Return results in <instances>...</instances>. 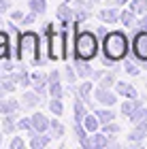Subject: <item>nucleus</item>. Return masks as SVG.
Instances as JSON below:
<instances>
[{
	"label": "nucleus",
	"instance_id": "obj_13",
	"mask_svg": "<svg viewBox=\"0 0 147 149\" xmlns=\"http://www.w3.org/2000/svg\"><path fill=\"white\" fill-rule=\"evenodd\" d=\"M147 139V121H141V124H134L132 132H128V143H141V141Z\"/></svg>",
	"mask_w": 147,
	"mask_h": 149
},
{
	"label": "nucleus",
	"instance_id": "obj_28",
	"mask_svg": "<svg viewBox=\"0 0 147 149\" xmlns=\"http://www.w3.org/2000/svg\"><path fill=\"white\" fill-rule=\"evenodd\" d=\"M128 119H130V124H132V126H134V124H141V121H147V107L141 104V107H139V109L132 113Z\"/></svg>",
	"mask_w": 147,
	"mask_h": 149
},
{
	"label": "nucleus",
	"instance_id": "obj_6",
	"mask_svg": "<svg viewBox=\"0 0 147 149\" xmlns=\"http://www.w3.org/2000/svg\"><path fill=\"white\" fill-rule=\"evenodd\" d=\"M56 17L64 28L75 24V9H70V2H64L62 0V4H58V9H56Z\"/></svg>",
	"mask_w": 147,
	"mask_h": 149
},
{
	"label": "nucleus",
	"instance_id": "obj_12",
	"mask_svg": "<svg viewBox=\"0 0 147 149\" xmlns=\"http://www.w3.org/2000/svg\"><path fill=\"white\" fill-rule=\"evenodd\" d=\"M72 92H75V96L85 100V104L90 107L92 104V98H94V96H92V92H94V81H83V83L79 85L77 90H72Z\"/></svg>",
	"mask_w": 147,
	"mask_h": 149
},
{
	"label": "nucleus",
	"instance_id": "obj_49",
	"mask_svg": "<svg viewBox=\"0 0 147 149\" xmlns=\"http://www.w3.org/2000/svg\"><path fill=\"white\" fill-rule=\"evenodd\" d=\"M102 74H105V70H94V72H92V79L100 81V79H102Z\"/></svg>",
	"mask_w": 147,
	"mask_h": 149
},
{
	"label": "nucleus",
	"instance_id": "obj_31",
	"mask_svg": "<svg viewBox=\"0 0 147 149\" xmlns=\"http://www.w3.org/2000/svg\"><path fill=\"white\" fill-rule=\"evenodd\" d=\"M90 9L88 6H77L75 9V24H83V22H88L90 19Z\"/></svg>",
	"mask_w": 147,
	"mask_h": 149
},
{
	"label": "nucleus",
	"instance_id": "obj_34",
	"mask_svg": "<svg viewBox=\"0 0 147 149\" xmlns=\"http://www.w3.org/2000/svg\"><path fill=\"white\" fill-rule=\"evenodd\" d=\"M77 77H79V74H77V70L72 68L70 64H66V66H64V79H66V83L75 85V83H77Z\"/></svg>",
	"mask_w": 147,
	"mask_h": 149
},
{
	"label": "nucleus",
	"instance_id": "obj_33",
	"mask_svg": "<svg viewBox=\"0 0 147 149\" xmlns=\"http://www.w3.org/2000/svg\"><path fill=\"white\" fill-rule=\"evenodd\" d=\"M49 98H62L64 96V87H62V81L58 83H49Z\"/></svg>",
	"mask_w": 147,
	"mask_h": 149
},
{
	"label": "nucleus",
	"instance_id": "obj_30",
	"mask_svg": "<svg viewBox=\"0 0 147 149\" xmlns=\"http://www.w3.org/2000/svg\"><path fill=\"white\" fill-rule=\"evenodd\" d=\"M49 111L51 115H64V102H62V98H51L49 100Z\"/></svg>",
	"mask_w": 147,
	"mask_h": 149
},
{
	"label": "nucleus",
	"instance_id": "obj_46",
	"mask_svg": "<svg viewBox=\"0 0 147 149\" xmlns=\"http://www.w3.org/2000/svg\"><path fill=\"white\" fill-rule=\"evenodd\" d=\"M53 32H56V30H53V24H47V26L43 28V36L47 38V36H51V34H53Z\"/></svg>",
	"mask_w": 147,
	"mask_h": 149
},
{
	"label": "nucleus",
	"instance_id": "obj_44",
	"mask_svg": "<svg viewBox=\"0 0 147 149\" xmlns=\"http://www.w3.org/2000/svg\"><path fill=\"white\" fill-rule=\"evenodd\" d=\"M24 15H26L24 11H13V13H11L9 17L13 19V22H22V19H24Z\"/></svg>",
	"mask_w": 147,
	"mask_h": 149
},
{
	"label": "nucleus",
	"instance_id": "obj_48",
	"mask_svg": "<svg viewBox=\"0 0 147 149\" xmlns=\"http://www.w3.org/2000/svg\"><path fill=\"white\" fill-rule=\"evenodd\" d=\"M9 11V0H0V15Z\"/></svg>",
	"mask_w": 147,
	"mask_h": 149
},
{
	"label": "nucleus",
	"instance_id": "obj_14",
	"mask_svg": "<svg viewBox=\"0 0 147 149\" xmlns=\"http://www.w3.org/2000/svg\"><path fill=\"white\" fill-rule=\"evenodd\" d=\"M30 117H32V126H34L36 132H49L51 119L47 117V115H43V113H32Z\"/></svg>",
	"mask_w": 147,
	"mask_h": 149
},
{
	"label": "nucleus",
	"instance_id": "obj_23",
	"mask_svg": "<svg viewBox=\"0 0 147 149\" xmlns=\"http://www.w3.org/2000/svg\"><path fill=\"white\" fill-rule=\"evenodd\" d=\"M83 126H85V130H88L90 134H94V132H98V128L102 124H100V119L96 117V113H88L85 119H83Z\"/></svg>",
	"mask_w": 147,
	"mask_h": 149
},
{
	"label": "nucleus",
	"instance_id": "obj_52",
	"mask_svg": "<svg viewBox=\"0 0 147 149\" xmlns=\"http://www.w3.org/2000/svg\"><path fill=\"white\" fill-rule=\"evenodd\" d=\"M2 77H4V70H0V81H2Z\"/></svg>",
	"mask_w": 147,
	"mask_h": 149
},
{
	"label": "nucleus",
	"instance_id": "obj_9",
	"mask_svg": "<svg viewBox=\"0 0 147 149\" xmlns=\"http://www.w3.org/2000/svg\"><path fill=\"white\" fill-rule=\"evenodd\" d=\"M96 17H98L102 24H111V26H113V24L119 22V9H117L115 4H113V6H107V9H100V11L96 13Z\"/></svg>",
	"mask_w": 147,
	"mask_h": 149
},
{
	"label": "nucleus",
	"instance_id": "obj_1",
	"mask_svg": "<svg viewBox=\"0 0 147 149\" xmlns=\"http://www.w3.org/2000/svg\"><path fill=\"white\" fill-rule=\"evenodd\" d=\"M100 49H102V53H105V64L119 62V60H124L126 56H128L130 40H128V36H126L124 32L111 30V32H107V34L102 36V45H100Z\"/></svg>",
	"mask_w": 147,
	"mask_h": 149
},
{
	"label": "nucleus",
	"instance_id": "obj_16",
	"mask_svg": "<svg viewBox=\"0 0 147 149\" xmlns=\"http://www.w3.org/2000/svg\"><path fill=\"white\" fill-rule=\"evenodd\" d=\"M115 92H117V96H122V98H139V92L130 83H126V81H117Z\"/></svg>",
	"mask_w": 147,
	"mask_h": 149
},
{
	"label": "nucleus",
	"instance_id": "obj_38",
	"mask_svg": "<svg viewBox=\"0 0 147 149\" xmlns=\"http://www.w3.org/2000/svg\"><path fill=\"white\" fill-rule=\"evenodd\" d=\"M36 17H38V15H36V13H32V11H30V13H28V15H24V19H22V22H19V24H22V26H24V28H26V26H32V24H34V22H36Z\"/></svg>",
	"mask_w": 147,
	"mask_h": 149
},
{
	"label": "nucleus",
	"instance_id": "obj_3",
	"mask_svg": "<svg viewBox=\"0 0 147 149\" xmlns=\"http://www.w3.org/2000/svg\"><path fill=\"white\" fill-rule=\"evenodd\" d=\"M41 38L36 32H22L17 38V60L30 66L41 64Z\"/></svg>",
	"mask_w": 147,
	"mask_h": 149
},
{
	"label": "nucleus",
	"instance_id": "obj_20",
	"mask_svg": "<svg viewBox=\"0 0 147 149\" xmlns=\"http://www.w3.org/2000/svg\"><path fill=\"white\" fill-rule=\"evenodd\" d=\"M119 22H122L128 30H132L137 26V13L132 11V9H124V11H119Z\"/></svg>",
	"mask_w": 147,
	"mask_h": 149
},
{
	"label": "nucleus",
	"instance_id": "obj_17",
	"mask_svg": "<svg viewBox=\"0 0 147 149\" xmlns=\"http://www.w3.org/2000/svg\"><path fill=\"white\" fill-rule=\"evenodd\" d=\"M17 119H19V113L2 115V132H6V134L17 132Z\"/></svg>",
	"mask_w": 147,
	"mask_h": 149
},
{
	"label": "nucleus",
	"instance_id": "obj_40",
	"mask_svg": "<svg viewBox=\"0 0 147 149\" xmlns=\"http://www.w3.org/2000/svg\"><path fill=\"white\" fill-rule=\"evenodd\" d=\"M134 32H141V30H147V15H143L141 19H137V26L132 28Z\"/></svg>",
	"mask_w": 147,
	"mask_h": 149
},
{
	"label": "nucleus",
	"instance_id": "obj_27",
	"mask_svg": "<svg viewBox=\"0 0 147 149\" xmlns=\"http://www.w3.org/2000/svg\"><path fill=\"white\" fill-rule=\"evenodd\" d=\"M96 117L100 119V124H109V121H115V113L113 109H96Z\"/></svg>",
	"mask_w": 147,
	"mask_h": 149
},
{
	"label": "nucleus",
	"instance_id": "obj_29",
	"mask_svg": "<svg viewBox=\"0 0 147 149\" xmlns=\"http://www.w3.org/2000/svg\"><path fill=\"white\" fill-rule=\"evenodd\" d=\"M128 9H132L137 15H147V0H130Z\"/></svg>",
	"mask_w": 147,
	"mask_h": 149
},
{
	"label": "nucleus",
	"instance_id": "obj_32",
	"mask_svg": "<svg viewBox=\"0 0 147 149\" xmlns=\"http://www.w3.org/2000/svg\"><path fill=\"white\" fill-rule=\"evenodd\" d=\"M72 132H75V139L77 141H83V139H88V130H85V126H83V121H75V126H72Z\"/></svg>",
	"mask_w": 147,
	"mask_h": 149
},
{
	"label": "nucleus",
	"instance_id": "obj_36",
	"mask_svg": "<svg viewBox=\"0 0 147 149\" xmlns=\"http://www.w3.org/2000/svg\"><path fill=\"white\" fill-rule=\"evenodd\" d=\"M102 132L107 134L109 139L113 136H117V132H119V126L115 124V121H109V124H102Z\"/></svg>",
	"mask_w": 147,
	"mask_h": 149
},
{
	"label": "nucleus",
	"instance_id": "obj_47",
	"mask_svg": "<svg viewBox=\"0 0 147 149\" xmlns=\"http://www.w3.org/2000/svg\"><path fill=\"white\" fill-rule=\"evenodd\" d=\"M13 68H15V64H13L11 60H4V64H2V70H4V72H11Z\"/></svg>",
	"mask_w": 147,
	"mask_h": 149
},
{
	"label": "nucleus",
	"instance_id": "obj_25",
	"mask_svg": "<svg viewBox=\"0 0 147 149\" xmlns=\"http://www.w3.org/2000/svg\"><path fill=\"white\" fill-rule=\"evenodd\" d=\"M92 143H94V147L102 149V147H109L111 145V139L107 136L105 132H94V134H92Z\"/></svg>",
	"mask_w": 147,
	"mask_h": 149
},
{
	"label": "nucleus",
	"instance_id": "obj_22",
	"mask_svg": "<svg viewBox=\"0 0 147 149\" xmlns=\"http://www.w3.org/2000/svg\"><path fill=\"white\" fill-rule=\"evenodd\" d=\"M17 132H28V136H34V134H36L30 115H28V117H19L17 119Z\"/></svg>",
	"mask_w": 147,
	"mask_h": 149
},
{
	"label": "nucleus",
	"instance_id": "obj_19",
	"mask_svg": "<svg viewBox=\"0 0 147 149\" xmlns=\"http://www.w3.org/2000/svg\"><path fill=\"white\" fill-rule=\"evenodd\" d=\"M139 107H141V100H139V98H126L124 102H122V109H119V111H122V115L128 119L130 115L139 109Z\"/></svg>",
	"mask_w": 147,
	"mask_h": 149
},
{
	"label": "nucleus",
	"instance_id": "obj_35",
	"mask_svg": "<svg viewBox=\"0 0 147 149\" xmlns=\"http://www.w3.org/2000/svg\"><path fill=\"white\" fill-rule=\"evenodd\" d=\"M115 72H117V70H113V72H105V74H102V79H100V85H102V87H113V85L117 83Z\"/></svg>",
	"mask_w": 147,
	"mask_h": 149
},
{
	"label": "nucleus",
	"instance_id": "obj_43",
	"mask_svg": "<svg viewBox=\"0 0 147 149\" xmlns=\"http://www.w3.org/2000/svg\"><path fill=\"white\" fill-rule=\"evenodd\" d=\"M0 45H11V36H9V32L0 30Z\"/></svg>",
	"mask_w": 147,
	"mask_h": 149
},
{
	"label": "nucleus",
	"instance_id": "obj_15",
	"mask_svg": "<svg viewBox=\"0 0 147 149\" xmlns=\"http://www.w3.org/2000/svg\"><path fill=\"white\" fill-rule=\"evenodd\" d=\"M88 113H90V111H88L85 100H81L79 96H75V102H72V117H75V121H83Z\"/></svg>",
	"mask_w": 147,
	"mask_h": 149
},
{
	"label": "nucleus",
	"instance_id": "obj_21",
	"mask_svg": "<svg viewBox=\"0 0 147 149\" xmlns=\"http://www.w3.org/2000/svg\"><path fill=\"white\" fill-rule=\"evenodd\" d=\"M75 70L79 74V79H92V72H94V68L85 60H75Z\"/></svg>",
	"mask_w": 147,
	"mask_h": 149
},
{
	"label": "nucleus",
	"instance_id": "obj_39",
	"mask_svg": "<svg viewBox=\"0 0 147 149\" xmlns=\"http://www.w3.org/2000/svg\"><path fill=\"white\" fill-rule=\"evenodd\" d=\"M11 60V45H0V62Z\"/></svg>",
	"mask_w": 147,
	"mask_h": 149
},
{
	"label": "nucleus",
	"instance_id": "obj_8",
	"mask_svg": "<svg viewBox=\"0 0 147 149\" xmlns=\"http://www.w3.org/2000/svg\"><path fill=\"white\" fill-rule=\"evenodd\" d=\"M19 102H22L24 111H30V109H36V107L43 102V98H41V94L36 90H26L22 94V98H19Z\"/></svg>",
	"mask_w": 147,
	"mask_h": 149
},
{
	"label": "nucleus",
	"instance_id": "obj_50",
	"mask_svg": "<svg viewBox=\"0 0 147 149\" xmlns=\"http://www.w3.org/2000/svg\"><path fill=\"white\" fill-rule=\"evenodd\" d=\"M94 32H96L98 36H105L107 34V28H105V26H98V28H94Z\"/></svg>",
	"mask_w": 147,
	"mask_h": 149
},
{
	"label": "nucleus",
	"instance_id": "obj_11",
	"mask_svg": "<svg viewBox=\"0 0 147 149\" xmlns=\"http://www.w3.org/2000/svg\"><path fill=\"white\" fill-rule=\"evenodd\" d=\"M22 111V102L17 98H0V115H9V113H19Z\"/></svg>",
	"mask_w": 147,
	"mask_h": 149
},
{
	"label": "nucleus",
	"instance_id": "obj_37",
	"mask_svg": "<svg viewBox=\"0 0 147 149\" xmlns=\"http://www.w3.org/2000/svg\"><path fill=\"white\" fill-rule=\"evenodd\" d=\"M9 147H11V149H24V147H26V141H24L22 136H13L11 143H9Z\"/></svg>",
	"mask_w": 147,
	"mask_h": 149
},
{
	"label": "nucleus",
	"instance_id": "obj_18",
	"mask_svg": "<svg viewBox=\"0 0 147 149\" xmlns=\"http://www.w3.org/2000/svg\"><path fill=\"white\" fill-rule=\"evenodd\" d=\"M51 134H47V132H36L34 136H30V147L32 149H43V147H47L49 143H51Z\"/></svg>",
	"mask_w": 147,
	"mask_h": 149
},
{
	"label": "nucleus",
	"instance_id": "obj_24",
	"mask_svg": "<svg viewBox=\"0 0 147 149\" xmlns=\"http://www.w3.org/2000/svg\"><path fill=\"white\" fill-rule=\"evenodd\" d=\"M28 9L36 15H45L47 11V0H28Z\"/></svg>",
	"mask_w": 147,
	"mask_h": 149
},
{
	"label": "nucleus",
	"instance_id": "obj_2",
	"mask_svg": "<svg viewBox=\"0 0 147 149\" xmlns=\"http://www.w3.org/2000/svg\"><path fill=\"white\" fill-rule=\"evenodd\" d=\"M100 43H98V34L92 30H77L75 38H72V56L75 60H85L92 62L98 56Z\"/></svg>",
	"mask_w": 147,
	"mask_h": 149
},
{
	"label": "nucleus",
	"instance_id": "obj_42",
	"mask_svg": "<svg viewBox=\"0 0 147 149\" xmlns=\"http://www.w3.org/2000/svg\"><path fill=\"white\" fill-rule=\"evenodd\" d=\"M47 77H49V83H58V81H62V77H60V70L47 72Z\"/></svg>",
	"mask_w": 147,
	"mask_h": 149
},
{
	"label": "nucleus",
	"instance_id": "obj_4",
	"mask_svg": "<svg viewBox=\"0 0 147 149\" xmlns=\"http://www.w3.org/2000/svg\"><path fill=\"white\" fill-rule=\"evenodd\" d=\"M47 58L49 60H66L68 58V32L60 30L47 36Z\"/></svg>",
	"mask_w": 147,
	"mask_h": 149
},
{
	"label": "nucleus",
	"instance_id": "obj_7",
	"mask_svg": "<svg viewBox=\"0 0 147 149\" xmlns=\"http://www.w3.org/2000/svg\"><path fill=\"white\" fill-rule=\"evenodd\" d=\"M94 100L100 104H105V107H113L117 102V92H111V87H102V85H98L96 90H94Z\"/></svg>",
	"mask_w": 147,
	"mask_h": 149
},
{
	"label": "nucleus",
	"instance_id": "obj_54",
	"mask_svg": "<svg viewBox=\"0 0 147 149\" xmlns=\"http://www.w3.org/2000/svg\"><path fill=\"white\" fill-rule=\"evenodd\" d=\"M64 2H72V0H64Z\"/></svg>",
	"mask_w": 147,
	"mask_h": 149
},
{
	"label": "nucleus",
	"instance_id": "obj_51",
	"mask_svg": "<svg viewBox=\"0 0 147 149\" xmlns=\"http://www.w3.org/2000/svg\"><path fill=\"white\" fill-rule=\"evenodd\" d=\"M130 2V0H113V4H115V6H122V4H128Z\"/></svg>",
	"mask_w": 147,
	"mask_h": 149
},
{
	"label": "nucleus",
	"instance_id": "obj_26",
	"mask_svg": "<svg viewBox=\"0 0 147 149\" xmlns=\"http://www.w3.org/2000/svg\"><path fill=\"white\" fill-rule=\"evenodd\" d=\"M64 132H66V128H64V124L60 119H51V128H49V134L53 139H62L64 136Z\"/></svg>",
	"mask_w": 147,
	"mask_h": 149
},
{
	"label": "nucleus",
	"instance_id": "obj_41",
	"mask_svg": "<svg viewBox=\"0 0 147 149\" xmlns=\"http://www.w3.org/2000/svg\"><path fill=\"white\" fill-rule=\"evenodd\" d=\"M124 70H126V74H132V77H134V74H139V68H137V66L130 62V60L124 64Z\"/></svg>",
	"mask_w": 147,
	"mask_h": 149
},
{
	"label": "nucleus",
	"instance_id": "obj_45",
	"mask_svg": "<svg viewBox=\"0 0 147 149\" xmlns=\"http://www.w3.org/2000/svg\"><path fill=\"white\" fill-rule=\"evenodd\" d=\"M79 145H81L83 149H92V147H94V143H92V136L83 139V141H79Z\"/></svg>",
	"mask_w": 147,
	"mask_h": 149
},
{
	"label": "nucleus",
	"instance_id": "obj_10",
	"mask_svg": "<svg viewBox=\"0 0 147 149\" xmlns=\"http://www.w3.org/2000/svg\"><path fill=\"white\" fill-rule=\"evenodd\" d=\"M32 90H36L41 96L49 90V77H47V72H41V70L32 72Z\"/></svg>",
	"mask_w": 147,
	"mask_h": 149
},
{
	"label": "nucleus",
	"instance_id": "obj_5",
	"mask_svg": "<svg viewBox=\"0 0 147 149\" xmlns=\"http://www.w3.org/2000/svg\"><path fill=\"white\" fill-rule=\"evenodd\" d=\"M132 53L139 62H147V30L137 32L134 38H132Z\"/></svg>",
	"mask_w": 147,
	"mask_h": 149
},
{
	"label": "nucleus",
	"instance_id": "obj_53",
	"mask_svg": "<svg viewBox=\"0 0 147 149\" xmlns=\"http://www.w3.org/2000/svg\"><path fill=\"white\" fill-rule=\"evenodd\" d=\"M0 145H2V130H0Z\"/></svg>",
	"mask_w": 147,
	"mask_h": 149
}]
</instances>
